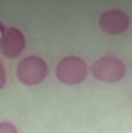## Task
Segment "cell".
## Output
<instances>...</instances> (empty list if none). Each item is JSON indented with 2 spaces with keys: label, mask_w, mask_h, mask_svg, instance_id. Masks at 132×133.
<instances>
[{
  "label": "cell",
  "mask_w": 132,
  "mask_h": 133,
  "mask_svg": "<svg viewBox=\"0 0 132 133\" xmlns=\"http://www.w3.org/2000/svg\"><path fill=\"white\" fill-rule=\"evenodd\" d=\"M5 83H7V72H5V68H3L2 62H0V90L5 87Z\"/></svg>",
  "instance_id": "7"
},
{
  "label": "cell",
  "mask_w": 132,
  "mask_h": 133,
  "mask_svg": "<svg viewBox=\"0 0 132 133\" xmlns=\"http://www.w3.org/2000/svg\"><path fill=\"white\" fill-rule=\"evenodd\" d=\"M89 66L80 57L69 55L57 63L55 66V77L60 83L65 85H79L87 78Z\"/></svg>",
  "instance_id": "2"
},
{
  "label": "cell",
  "mask_w": 132,
  "mask_h": 133,
  "mask_svg": "<svg viewBox=\"0 0 132 133\" xmlns=\"http://www.w3.org/2000/svg\"><path fill=\"white\" fill-rule=\"evenodd\" d=\"M15 73H17V78L22 85L34 87V85L42 83L47 78L49 66L44 58H40L37 55H30L19 62L17 68H15Z\"/></svg>",
  "instance_id": "1"
},
{
  "label": "cell",
  "mask_w": 132,
  "mask_h": 133,
  "mask_svg": "<svg viewBox=\"0 0 132 133\" xmlns=\"http://www.w3.org/2000/svg\"><path fill=\"white\" fill-rule=\"evenodd\" d=\"M5 25H3L2 22H0V42H2V38H3V35H5Z\"/></svg>",
  "instance_id": "8"
},
{
  "label": "cell",
  "mask_w": 132,
  "mask_h": 133,
  "mask_svg": "<svg viewBox=\"0 0 132 133\" xmlns=\"http://www.w3.org/2000/svg\"><path fill=\"white\" fill-rule=\"evenodd\" d=\"M0 133H19L14 123L10 122H2L0 123Z\"/></svg>",
  "instance_id": "6"
},
{
  "label": "cell",
  "mask_w": 132,
  "mask_h": 133,
  "mask_svg": "<svg viewBox=\"0 0 132 133\" xmlns=\"http://www.w3.org/2000/svg\"><path fill=\"white\" fill-rule=\"evenodd\" d=\"M89 72L99 82L115 83V82H121L124 78V75H125V65H124V62L121 58L107 55V57H100L99 60L94 62L92 66L89 68Z\"/></svg>",
  "instance_id": "3"
},
{
  "label": "cell",
  "mask_w": 132,
  "mask_h": 133,
  "mask_svg": "<svg viewBox=\"0 0 132 133\" xmlns=\"http://www.w3.org/2000/svg\"><path fill=\"white\" fill-rule=\"evenodd\" d=\"M130 18L124 10L119 8H110L104 12L99 18V27L107 35H121L125 30H129Z\"/></svg>",
  "instance_id": "4"
},
{
  "label": "cell",
  "mask_w": 132,
  "mask_h": 133,
  "mask_svg": "<svg viewBox=\"0 0 132 133\" xmlns=\"http://www.w3.org/2000/svg\"><path fill=\"white\" fill-rule=\"evenodd\" d=\"M27 47L25 35L22 33V30L15 27H10L5 30L2 42H0V52L3 57L7 58H17L23 53V50Z\"/></svg>",
  "instance_id": "5"
}]
</instances>
